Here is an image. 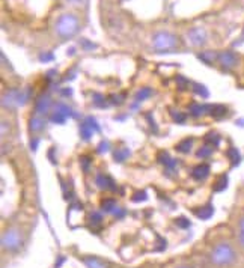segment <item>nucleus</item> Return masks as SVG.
I'll return each instance as SVG.
<instances>
[{
  "label": "nucleus",
  "instance_id": "nucleus-1",
  "mask_svg": "<svg viewBox=\"0 0 244 268\" xmlns=\"http://www.w3.org/2000/svg\"><path fill=\"white\" fill-rule=\"evenodd\" d=\"M235 259H237V252L226 241L215 244L212 247V250L209 252V261L215 267H228V265L234 264Z\"/></svg>",
  "mask_w": 244,
  "mask_h": 268
},
{
  "label": "nucleus",
  "instance_id": "nucleus-2",
  "mask_svg": "<svg viewBox=\"0 0 244 268\" xmlns=\"http://www.w3.org/2000/svg\"><path fill=\"white\" fill-rule=\"evenodd\" d=\"M78 29H80V20L77 15L71 12L61 14L55 23V32L61 39H70L78 32Z\"/></svg>",
  "mask_w": 244,
  "mask_h": 268
},
{
  "label": "nucleus",
  "instance_id": "nucleus-3",
  "mask_svg": "<svg viewBox=\"0 0 244 268\" xmlns=\"http://www.w3.org/2000/svg\"><path fill=\"white\" fill-rule=\"evenodd\" d=\"M179 47V41L178 36L168 31H158L152 35V48L157 53H166V51H172Z\"/></svg>",
  "mask_w": 244,
  "mask_h": 268
},
{
  "label": "nucleus",
  "instance_id": "nucleus-4",
  "mask_svg": "<svg viewBox=\"0 0 244 268\" xmlns=\"http://www.w3.org/2000/svg\"><path fill=\"white\" fill-rule=\"evenodd\" d=\"M31 97L29 89H9L3 92L2 97V107L8 110H15L20 105H24Z\"/></svg>",
  "mask_w": 244,
  "mask_h": 268
},
{
  "label": "nucleus",
  "instance_id": "nucleus-5",
  "mask_svg": "<svg viewBox=\"0 0 244 268\" xmlns=\"http://www.w3.org/2000/svg\"><path fill=\"white\" fill-rule=\"evenodd\" d=\"M23 232L20 228H8L2 234V249L5 252H17L23 246Z\"/></svg>",
  "mask_w": 244,
  "mask_h": 268
},
{
  "label": "nucleus",
  "instance_id": "nucleus-6",
  "mask_svg": "<svg viewBox=\"0 0 244 268\" xmlns=\"http://www.w3.org/2000/svg\"><path fill=\"white\" fill-rule=\"evenodd\" d=\"M71 115H72V112H71V109L67 104L58 102V104L55 105L51 115H50V121L55 122V124H65V121L70 118Z\"/></svg>",
  "mask_w": 244,
  "mask_h": 268
},
{
  "label": "nucleus",
  "instance_id": "nucleus-7",
  "mask_svg": "<svg viewBox=\"0 0 244 268\" xmlns=\"http://www.w3.org/2000/svg\"><path fill=\"white\" fill-rule=\"evenodd\" d=\"M217 62L222 65L223 69H232V68L238 65V56L234 51H231V50H225V51L219 53Z\"/></svg>",
  "mask_w": 244,
  "mask_h": 268
},
{
  "label": "nucleus",
  "instance_id": "nucleus-8",
  "mask_svg": "<svg viewBox=\"0 0 244 268\" xmlns=\"http://www.w3.org/2000/svg\"><path fill=\"white\" fill-rule=\"evenodd\" d=\"M100 128H98V124H97V121L94 119V118H86L83 122H80V134H82V137L85 139V140H89L95 131H98Z\"/></svg>",
  "mask_w": 244,
  "mask_h": 268
},
{
  "label": "nucleus",
  "instance_id": "nucleus-9",
  "mask_svg": "<svg viewBox=\"0 0 244 268\" xmlns=\"http://www.w3.org/2000/svg\"><path fill=\"white\" fill-rule=\"evenodd\" d=\"M187 36H188V41L192 42V45H195V47H202L207 42V32L201 28H192Z\"/></svg>",
  "mask_w": 244,
  "mask_h": 268
},
{
  "label": "nucleus",
  "instance_id": "nucleus-10",
  "mask_svg": "<svg viewBox=\"0 0 244 268\" xmlns=\"http://www.w3.org/2000/svg\"><path fill=\"white\" fill-rule=\"evenodd\" d=\"M51 109V100L48 95H41L35 102V115L38 116H44L50 112Z\"/></svg>",
  "mask_w": 244,
  "mask_h": 268
},
{
  "label": "nucleus",
  "instance_id": "nucleus-11",
  "mask_svg": "<svg viewBox=\"0 0 244 268\" xmlns=\"http://www.w3.org/2000/svg\"><path fill=\"white\" fill-rule=\"evenodd\" d=\"M80 261L88 268H110L109 262L103 261L101 258L92 256V255H89V256H82Z\"/></svg>",
  "mask_w": 244,
  "mask_h": 268
},
{
  "label": "nucleus",
  "instance_id": "nucleus-12",
  "mask_svg": "<svg viewBox=\"0 0 244 268\" xmlns=\"http://www.w3.org/2000/svg\"><path fill=\"white\" fill-rule=\"evenodd\" d=\"M95 184H97L98 189L105 190V192H109V190H115V189H116V184L113 182V179H112L110 176L104 175V173H98V175H97V178H95Z\"/></svg>",
  "mask_w": 244,
  "mask_h": 268
},
{
  "label": "nucleus",
  "instance_id": "nucleus-13",
  "mask_svg": "<svg viewBox=\"0 0 244 268\" xmlns=\"http://www.w3.org/2000/svg\"><path fill=\"white\" fill-rule=\"evenodd\" d=\"M209 175V166L208 165H199L192 170V178L196 181H204L207 179V176Z\"/></svg>",
  "mask_w": 244,
  "mask_h": 268
},
{
  "label": "nucleus",
  "instance_id": "nucleus-14",
  "mask_svg": "<svg viewBox=\"0 0 244 268\" xmlns=\"http://www.w3.org/2000/svg\"><path fill=\"white\" fill-rule=\"evenodd\" d=\"M226 113H228V109H226L225 105H222V104H214V105H209L208 115H211V116H212V118H215V119H222V118H225V116H226Z\"/></svg>",
  "mask_w": 244,
  "mask_h": 268
},
{
  "label": "nucleus",
  "instance_id": "nucleus-15",
  "mask_svg": "<svg viewBox=\"0 0 244 268\" xmlns=\"http://www.w3.org/2000/svg\"><path fill=\"white\" fill-rule=\"evenodd\" d=\"M44 127H45V121H44V116H38V115H35V116L31 119V124H29V130H31L32 133H38V131H41Z\"/></svg>",
  "mask_w": 244,
  "mask_h": 268
},
{
  "label": "nucleus",
  "instance_id": "nucleus-16",
  "mask_svg": "<svg viewBox=\"0 0 244 268\" xmlns=\"http://www.w3.org/2000/svg\"><path fill=\"white\" fill-rule=\"evenodd\" d=\"M195 214L199 217V219H202V220H208L212 217V214H214V208H212V205L208 203V205H205V206H201L199 209H196L195 211Z\"/></svg>",
  "mask_w": 244,
  "mask_h": 268
},
{
  "label": "nucleus",
  "instance_id": "nucleus-17",
  "mask_svg": "<svg viewBox=\"0 0 244 268\" xmlns=\"http://www.w3.org/2000/svg\"><path fill=\"white\" fill-rule=\"evenodd\" d=\"M190 113L193 115V116H202V115H205V113H208L209 112V105H204V104H198V102H193L192 105H190Z\"/></svg>",
  "mask_w": 244,
  "mask_h": 268
},
{
  "label": "nucleus",
  "instance_id": "nucleus-18",
  "mask_svg": "<svg viewBox=\"0 0 244 268\" xmlns=\"http://www.w3.org/2000/svg\"><path fill=\"white\" fill-rule=\"evenodd\" d=\"M158 157H160V163L165 165V168L168 169V170H175V168H176V160H174L168 152H161Z\"/></svg>",
  "mask_w": 244,
  "mask_h": 268
},
{
  "label": "nucleus",
  "instance_id": "nucleus-19",
  "mask_svg": "<svg viewBox=\"0 0 244 268\" xmlns=\"http://www.w3.org/2000/svg\"><path fill=\"white\" fill-rule=\"evenodd\" d=\"M118 203L115 199H104L103 203H101V209L107 212V214H115V211L118 209Z\"/></svg>",
  "mask_w": 244,
  "mask_h": 268
},
{
  "label": "nucleus",
  "instance_id": "nucleus-20",
  "mask_svg": "<svg viewBox=\"0 0 244 268\" xmlns=\"http://www.w3.org/2000/svg\"><path fill=\"white\" fill-rule=\"evenodd\" d=\"M192 145H193V140H192V139H184V140H181V142L176 145V151H178V152H182V154H187V152H190Z\"/></svg>",
  "mask_w": 244,
  "mask_h": 268
},
{
  "label": "nucleus",
  "instance_id": "nucleus-21",
  "mask_svg": "<svg viewBox=\"0 0 244 268\" xmlns=\"http://www.w3.org/2000/svg\"><path fill=\"white\" fill-rule=\"evenodd\" d=\"M226 187H228V176H226V175H222V176L215 181V184L212 185V190H214V192H223Z\"/></svg>",
  "mask_w": 244,
  "mask_h": 268
},
{
  "label": "nucleus",
  "instance_id": "nucleus-22",
  "mask_svg": "<svg viewBox=\"0 0 244 268\" xmlns=\"http://www.w3.org/2000/svg\"><path fill=\"white\" fill-rule=\"evenodd\" d=\"M226 154H228V158L231 160V163H232L234 166H237V165L240 163V158H241V157H240V152L237 151V148H229Z\"/></svg>",
  "mask_w": 244,
  "mask_h": 268
},
{
  "label": "nucleus",
  "instance_id": "nucleus-23",
  "mask_svg": "<svg viewBox=\"0 0 244 268\" xmlns=\"http://www.w3.org/2000/svg\"><path fill=\"white\" fill-rule=\"evenodd\" d=\"M154 94V91L151 88H142L139 92L136 94V100L138 101H145L148 98H151V95Z\"/></svg>",
  "mask_w": 244,
  "mask_h": 268
},
{
  "label": "nucleus",
  "instance_id": "nucleus-24",
  "mask_svg": "<svg viewBox=\"0 0 244 268\" xmlns=\"http://www.w3.org/2000/svg\"><path fill=\"white\" fill-rule=\"evenodd\" d=\"M128 155H130L128 148H119V149H116V152H115V160L124 162L125 158H128Z\"/></svg>",
  "mask_w": 244,
  "mask_h": 268
},
{
  "label": "nucleus",
  "instance_id": "nucleus-25",
  "mask_svg": "<svg viewBox=\"0 0 244 268\" xmlns=\"http://www.w3.org/2000/svg\"><path fill=\"white\" fill-rule=\"evenodd\" d=\"M205 142L209 146H217L220 143V136L217 133H208L205 136Z\"/></svg>",
  "mask_w": 244,
  "mask_h": 268
},
{
  "label": "nucleus",
  "instance_id": "nucleus-26",
  "mask_svg": "<svg viewBox=\"0 0 244 268\" xmlns=\"http://www.w3.org/2000/svg\"><path fill=\"white\" fill-rule=\"evenodd\" d=\"M211 154H212V146H209V145L201 146V149L198 151L199 158H208V157H211Z\"/></svg>",
  "mask_w": 244,
  "mask_h": 268
},
{
  "label": "nucleus",
  "instance_id": "nucleus-27",
  "mask_svg": "<svg viewBox=\"0 0 244 268\" xmlns=\"http://www.w3.org/2000/svg\"><path fill=\"white\" fill-rule=\"evenodd\" d=\"M217 56H219V55H214L212 51H202V53L199 55V59H202L205 64H212V61L217 59Z\"/></svg>",
  "mask_w": 244,
  "mask_h": 268
},
{
  "label": "nucleus",
  "instance_id": "nucleus-28",
  "mask_svg": "<svg viewBox=\"0 0 244 268\" xmlns=\"http://www.w3.org/2000/svg\"><path fill=\"white\" fill-rule=\"evenodd\" d=\"M193 91H195L198 95H201L202 98H207V97H208V91H207V88H205L204 85H193Z\"/></svg>",
  "mask_w": 244,
  "mask_h": 268
},
{
  "label": "nucleus",
  "instance_id": "nucleus-29",
  "mask_svg": "<svg viewBox=\"0 0 244 268\" xmlns=\"http://www.w3.org/2000/svg\"><path fill=\"white\" fill-rule=\"evenodd\" d=\"M176 226H179V228H182V229H187L188 226H190V222H188V219H185V217H179V219H176Z\"/></svg>",
  "mask_w": 244,
  "mask_h": 268
},
{
  "label": "nucleus",
  "instance_id": "nucleus-30",
  "mask_svg": "<svg viewBox=\"0 0 244 268\" xmlns=\"http://www.w3.org/2000/svg\"><path fill=\"white\" fill-rule=\"evenodd\" d=\"M94 102H95V105H100V107H104L107 105V101L103 95H98V94H95L94 95Z\"/></svg>",
  "mask_w": 244,
  "mask_h": 268
},
{
  "label": "nucleus",
  "instance_id": "nucleus-31",
  "mask_svg": "<svg viewBox=\"0 0 244 268\" xmlns=\"http://www.w3.org/2000/svg\"><path fill=\"white\" fill-rule=\"evenodd\" d=\"M91 222L94 225H100L103 222V216L100 212H94V214H91Z\"/></svg>",
  "mask_w": 244,
  "mask_h": 268
},
{
  "label": "nucleus",
  "instance_id": "nucleus-32",
  "mask_svg": "<svg viewBox=\"0 0 244 268\" xmlns=\"http://www.w3.org/2000/svg\"><path fill=\"white\" fill-rule=\"evenodd\" d=\"M6 130L11 131V127H9V122L3 119V121H2V137H6V136H8Z\"/></svg>",
  "mask_w": 244,
  "mask_h": 268
},
{
  "label": "nucleus",
  "instance_id": "nucleus-33",
  "mask_svg": "<svg viewBox=\"0 0 244 268\" xmlns=\"http://www.w3.org/2000/svg\"><path fill=\"white\" fill-rule=\"evenodd\" d=\"M172 116H174V119L176 122H179V124H182V122H185V115H182V113H179V112H172Z\"/></svg>",
  "mask_w": 244,
  "mask_h": 268
},
{
  "label": "nucleus",
  "instance_id": "nucleus-34",
  "mask_svg": "<svg viewBox=\"0 0 244 268\" xmlns=\"http://www.w3.org/2000/svg\"><path fill=\"white\" fill-rule=\"evenodd\" d=\"M146 199V193L145 192H140V193H136V196H133V201L139 202V201H145Z\"/></svg>",
  "mask_w": 244,
  "mask_h": 268
},
{
  "label": "nucleus",
  "instance_id": "nucleus-35",
  "mask_svg": "<svg viewBox=\"0 0 244 268\" xmlns=\"http://www.w3.org/2000/svg\"><path fill=\"white\" fill-rule=\"evenodd\" d=\"M70 5H74V6H83V5H86V2L88 0H67Z\"/></svg>",
  "mask_w": 244,
  "mask_h": 268
},
{
  "label": "nucleus",
  "instance_id": "nucleus-36",
  "mask_svg": "<svg viewBox=\"0 0 244 268\" xmlns=\"http://www.w3.org/2000/svg\"><path fill=\"white\" fill-rule=\"evenodd\" d=\"M113 102L115 104H122L124 102V95H113Z\"/></svg>",
  "mask_w": 244,
  "mask_h": 268
},
{
  "label": "nucleus",
  "instance_id": "nucleus-37",
  "mask_svg": "<svg viewBox=\"0 0 244 268\" xmlns=\"http://www.w3.org/2000/svg\"><path fill=\"white\" fill-rule=\"evenodd\" d=\"M238 228H240V232H241V234H244V216L241 217L240 223H238Z\"/></svg>",
  "mask_w": 244,
  "mask_h": 268
},
{
  "label": "nucleus",
  "instance_id": "nucleus-38",
  "mask_svg": "<svg viewBox=\"0 0 244 268\" xmlns=\"http://www.w3.org/2000/svg\"><path fill=\"white\" fill-rule=\"evenodd\" d=\"M238 243L241 247H244V234H241V232H238Z\"/></svg>",
  "mask_w": 244,
  "mask_h": 268
},
{
  "label": "nucleus",
  "instance_id": "nucleus-39",
  "mask_svg": "<svg viewBox=\"0 0 244 268\" xmlns=\"http://www.w3.org/2000/svg\"><path fill=\"white\" fill-rule=\"evenodd\" d=\"M178 268H192V267H187V265H182V267H178Z\"/></svg>",
  "mask_w": 244,
  "mask_h": 268
}]
</instances>
